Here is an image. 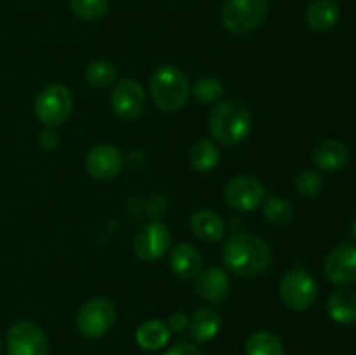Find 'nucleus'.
<instances>
[{"label": "nucleus", "instance_id": "nucleus-1", "mask_svg": "<svg viewBox=\"0 0 356 355\" xmlns=\"http://www.w3.org/2000/svg\"><path fill=\"white\" fill-rule=\"evenodd\" d=\"M222 263L240 277L263 274L271 261V249L261 237L252 233H235L222 246Z\"/></svg>", "mask_w": 356, "mask_h": 355}, {"label": "nucleus", "instance_id": "nucleus-2", "mask_svg": "<svg viewBox=\"0 0 356 355\" xmlns=\"http://www.w3.org/2000/svg\"><path fill=\"white\" fill-rule=\"evenodd\" d=\"M252 127L250 111L242 101L228 100L219 103L209 115V129L222 145H238Z\"/></svg>", "mask_w": 356, "mask_h": 355}, {"label": "nucleus", "instance_id": "nucleus-3", "mask_svg": "<svg viewBox=\"0 0 356 355\" xmlns=\"http://www.w3.org/2000/svg\"><path fill=\"white\" fill-rule=\"evenodd\" d=\"M149 94L162 111H177L188 103L191 86L184 73L172 65H162L149 77Z\"/></svg>", "mask_w": 356, "mask_h": 355}, {"label": "nucleus", "instance_id": "nucleus-4", "mask_svg": "<svg viewBox=\"0 0 356 355\" xmlns=\"http://www.w3.org/2000/svg\"><path fill=\"white\" fill-rule=\"evenodd\" d=\"M268 9V0H225L221 21L233 33H249L264 23Z\"/></svg>", "mask_w": 356, "mask_h": 355}, {"label": "nucleus", "instance_id": "nucleus-5", "mask_svg": "<svg viewBox=\"0 0 356 355\" xmlns=\"http://www.w3.org/2000/svg\"><path fill=\"white\" fill-rule=\"evenodd\" d=\"M72 108V93L63 84H51L35 100V115L47 127H56L66 122Z\"/></svg>", "mask_w": 356, "mask_h": 355}, {"label": "nucleus", "instance_id": "nucleus-6", "mask_svg": "<svg viewBox=\"0 0 356 355\" xmlns=\"http://www.w3.org/2000/svg\"><path fill=\"white\" fill-rule=\"evenodd\" d=\"M115 317H117V312L110 299H89L76 315V329L87 340H97L111 329Z\"/></svg>", "mask_w": 356, "mask_h": 355}, {"label": "nucleus", "instance_id": "nucleus-7", "mask_svg": "<svg viewBox=\"0 0 356 355\" xmlns=\"http://www.w3.org/2000/svg\"><path fill=\"white\" fill-rule=\"evenodd\" d=\"M148 97L141 84L134 79H122L115 84L110 94V106L117 117L134 120L145 111Z\"/></svg>", "mask_w": 356, "mask_h": 355}, {"label": "nucleus", "instance_id": "nucleus-8", "mask_svg": "<svg viewBox=\"0 0 356 355\" xmlns=\"http://www.w3.org/2000/svg\"><path fill=\"white\" fill-rule=\"evenodd\" d=\"M318 287L316 282L302 270H292L284 275L280 282V298L289 308L308 310L315 303Z\"/></svg>", "mask_w": 356, "mask_h": 355}, {"label": "nucleus", "instance_id": "nucleus-9", "mask_svg": "<svg viewBox=\"0 0 356 355\" xmlns=\"http://www.w3.org/2000/svg\"><path fill=\"white\" fill-rule=\"evenodd\" d=\"M7 352L9 355H47V336L37 324L19 320L7 333Z\"/></svg>", "mask_w": 356, "mask_h": 355}, {"label": "nucleus", "instance_id": "nucleus-10", "mask_svg": "<svg viewBox=\"0 0 356 355\" xmlns=\"http://www.w3.org/2000/svg\"><path fill=\"white\" fill-rule=\"evenodd\" d=\"M172 246V233L163 223L141 226L134 237V251L143 261H159Z\"/></svg>", "mask_w": 356, "mask_h": 355}, {"label": "nucleus", "instance_id": "nucleus-11", "mask_svg": "<svg viewBox=\"0 0 356 355\" xmlns=\"http://www.w3.org/2000/svg\"><path fill=\"white\" fill-rule=\"evenodd\" d=\"M264 187L252 176H236L228 181L225 188V198L229 207L236 211H254L264 200Z\"/></svg>", "mask_w": 356, "mask_h": 355}, {"label": "nucleus", "instance_id": "nucleus-12", "mask_svg": "<svg viewBox=\"0 0 356 355\" xmlns=\"http://www.w3.org/2000/svg\"><path fill=\"white\" fill-rule=\"evenodd\" d=\"M125 159L120 150L113 145H97L90 148L86 159V169L94 180H115L124 169Z\"/></svg>", "mask_w": 356, "mask_h": 355}, {"label": "nucleus", "instance_id": "nucleus-13", "mask_svg": "<svg viewBox=\"0 0 356 355\" xmlns=\"http://www.w3.org/2000/svg\"><path fill=\"white\" fill-rule=\"evenodd\" d=\"M325 275L336 285L356 282V244L343 242L330 251L325 260Z\"/></svg>", "mask_w": 356, "mask_h": 355}, {"label": "nucleus", "instance_id": "nucleus-14", "mask_svg": "<svg viewBox=\"0 0 356 355\" xmlns=\"http://www.w3.org/2000/svg\"><path fill=\"white\" fill-rule=\"evenodd\" d=\"M229 291V277L222 268L207 267L202 268L195 277V292L202 299L211 303H221Z\"/></svg>", "mask_w": 356, "mask_h": 355}, {"label": "nucleus", "instance_id": "nucleus-15", "mask_svg": "<svg viewBox=\"0 0 356 355\" xmlns=\"http://www.w3.org/2000/svg\"><path fill=\"white\" fill-rule=\"evenodd\" d=\"M170 270L176 277L184 278V281H191L197 277L204 267V258L202 253L191 244L183 242L177 244L172 251H170L169 258Z\"/></svg>", "mask_w": 356, "mask_h": 355}, {"label": "nucleus", "instance_id": "nucleus-16", "mask_svg": "<svg viewBox=\"0 0 356 355\" xmlns=\"http://www.w3.org/2000/svg\"><path fill=\"white\" fill-rule=\"evenodd\" d=\"M348 159H350V152L346 145L337 139H323L312 152L313 164L323 171L343 169L348 164Z\"/></svg>", "mask_w": 356, "mask_h": 355}, {"label": "nucleus", "instance_id": "nucleus-17", "mask_svg": "<svg viewBox=\"0 0 356 355\" xmlns=\"http://www.w3.org/2000/svg\"><path fill=\"white\" fill-rule=\"evenodd\" d=\"M190 228L195 237L205 242H218L225 237L226 225L219 214L207 209L195 211L190 218Z\"/></svg>", "mask_w": 356, "mask_h": 355}, {"label": "nucleus", "instance_id": "nucleus-18", "mask_svg": "<svg viewBox=\"0 0 356 355\" xmlns=\"http://www.w3.org/2000/svg\"><path fill=\"white\" fill-rule=\"evenodd\" d=\"M341 17L339 3L336 0H315L306 9V23L315 31H327L337 24Z\"/></svg>", "mask_w": 356, "mask_h": 355}, {"label": "nucleus", "instance_id": "nucleus-19", "mask_svg": "<svg viewBox=\"0 0 356 355\" xmlns=\"http://www.w3.org/2000/svg\"><path fill=\"white\" fill-rule=\"evenodd\" d=\"M327 310L334 322L353 326L356 324V292L351 289H337L327 299Z\"/></svg>", "mask_w": 356, "mask_h": 355}, {"label": "nucleus", "instance_id": "nucleus-20", "mask_svg": "<svg viewBox=\"0 0 356 355\" xmlns=\"http://www.w3.org/2000/svg\"><path fill=\"white\" fill-rule=\"evenodd\" d=\"M188 329L197 343L211 341L221 329V315L214 308H200L188 320Z\"/></svg>", "mask_w": 356, "mask_h": 355}, {"label": "nucleus", "instance_id": "nucleus-21", "mask_svg": "<svg viewBox=\"0 0 356 355\" xmlns=\"http://www.w3.org/2000/svg\"><path fill=\"white\" fill-rule=\"evenodd\" d=\"M170 340V329L162 320H146L136 331V341L141 348L149 352L160 350Z\"/></svg>", "mask_w": 356, "mask_h": 355}, {"label": "nucleus", "instance_id": "nucleus-22", "mask_svg": "<svg viewBox=\"0 0 356 355\" xmlns=\"http://www.w3.org/2000/svg\"><path fill=\"white\" fill-rule=\"evenodd\" d=\"M247 355H284V343L270 331H256L245 341Z\"/></svg>", "mask_w": 356, "mask_h": 355}, {"label": "nucleus", "instance_id": "nucleus-23", "mask_svg": "<svg viewBox=\"0 0 356 355\" xmlns=\"http://www.w3.org/2000/svg\"><path fill=\"white\" fill-rule=\"evenodd\" d=\"M190 162L200 173L214 169L219 162V150L216 143L211 139H200L198 143H195L190 152Z\"/></svg>", "mask_w": 356, "mask_h": 355}, {"label": "nucleus", "instance_id": "nucleus-24", "mask_svg": "<svg viewBox=\"0 0 356 355\" xmlns=\"http://www.w3.org/2000/svg\"><path fill=\"white\" fill-rule=\"evenodd\" d=\"M86 80L89 82V86L103 89V87L111 86L117 80V68L110 61L97 59V61H92L87 65Z\"/></svg>", "mask_w": 356, "mask_h": 355}, {"label": "nucleus", "instance_id": "nucleus-25", "mask_svg": "<svg viewBox=\"0 0 356 355\" xmlns=\"http://www.w3.org/2000/svg\"><path fill=\"white\" fill-rule=\"evenodd\" d=\"M191 93H193L195 100H198L200 103H218L225 96V84L214 77H202L193 84Z\"/></svg>", "mask_w": 356, "mask_h": 355}, {"label": "nucleus", "instance_id": "nucleus-26", "mask_svg": "<svg viewBox=\"0 0 356 355\" xmlns=\"http://www.w3.org/2000/svg\"><path fill=\"white\" fill-rule=\"evenodd\" d=\"M73 14L83 21H96L108 13V0H70Z\"/></svg>", "mask_w": 356, "mask_h": 355}, {"label": "nucleus", "instance_id": "nucleus-27", "mask_svg": "<svg viewBox=\"0 0 356 355\" xmlns=\"http://www.w3.org/2000/svg\"><path fill=\"white\" fill-rule=\"evenodd\" d=\"M263 212L268 221L273 223V225H287L292 219L291 202L282 197L268 198L263 205Z\"/></svg>", "mask_w": 356, "mask_h": 355}, {"label": "nucleus", "instance_id": "nucleus-28", "mask_svg": "<svg viewBox=\"0 0 356 355\" xmlns=\"http://www.w3.org/2000/svg\"><path fill=\"white\" fill-rule=\"evenodd\" d=\"M296 188L305 197H315L320 194L323 188V178L322 174L316 171H302L298 178H296Z\"/></svg>", "mask_w": 356, "mask_h": 355}, {"label": "nucleus", "instance_id": "nucleus-29", "mask_svg": "<svg viewBox=\"0 0 356 355\" xmlns=\"http://www.w3.org/2000/svg\"><path fill=\"white\" fill-rule=\"evenodd\" d=\"M146 212L149 214V218L159 221V219L167 212L165 197H162V195H153V197H149L148 204H146Z\"/></svg>", "mask_w": 356, "mask_h": 355}, {"label": "nucleus", "instance_id": "nucleus-30", "mask_svg": "<svg viewBox=\"0 0 356 355\" xmlns=\"http://www.w3.org/2000/svg\"><path fill=\"white\" fill-rule=\"evenodd\" d=\"M38 143H40V146L44 150H52L58 145V132L52 127L45 129V131H42L40 134H38Z\"/></svg>", "mask_w": 356, "mask_h": 355}, {"label": "nucleus", "instance_id": "nucleus-31", "mask_svg": "<svg viewBox=\"0 0 356 355\" xmlns=\"http://www.w3.org/2000/svg\"><path fill=\"white\" fill-rule=\"evenodd\" d=\"M165 324L170 331H183L188 326V315L183 312H174Z\"/></svg>", "mask_w": 356, "mask_h": 355}, {"label": "nucleus", "instance_id": "nucleus-32", "mask_svg": "<svg viewBox=\"0 0 356 355\" xmlns=\"http://www.w3.org/2000/svg\"><path fill=\"white\" fill-rule=\"evenodd\" d=\"M165 355H202V352L191 343H177Z\"/></svg>", "mask_w": 356, "mask_h": 355}, {"label": "nucleus", "instance_id": "nucleus-33", "mask_svg": "<svg viewBox=\"0 0 356 355\" xmlns=\"http://www.w3.org/2000/svg\"><path fill=\"white\" fill-rule=\"evenodd\" d=\"M353 235H355V239H356V219H355V223H353Z\"/></svg>", "mask_w": 356, "mask_h": 355}, {"label": "nucleus", "instance_id": "nucleus-34", "mask_svg": "<svg viewBox=\"0 0 356 355\" xmlns=\"http://www.w3.org/2000/svg\"><path fill=\"white\" fill-rule=\"evenodd\" d=\"M0 350H2V338H0Z\"/></svg>", "mask_w": 356, "mask_h": 355}]
</instances>
